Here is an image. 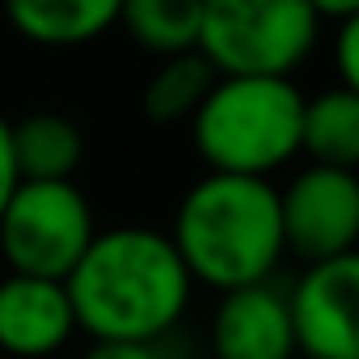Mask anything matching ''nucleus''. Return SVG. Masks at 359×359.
<instances>
[{
	"instance_id": "obj_1",
	"label": "nucleus",
	"mask_w": 359,
	"mask_h": 359,
	"mask_svg": "<svg viewBox=\"0 0 359 359\" xmlns=\"http://www.w3.org/2000/svg\"><path fill=\"white\" fill-rule=\"evenodd\" d=\"M191 287L169 233L144 224L97 233L64 279L76 330L93 342H156L187 313Z\"/></svg>"
},
{
	"instance_id": "obj_17",
	"label": "nucleus",
	"mask_w": 359,
	"mask_h": 359,
	"mask_svg": "<svg viewBox=\"0 0 359 359\" xmlns=\"http://www.w3.org/2000/svg\"><path fill=\"white\" fill-rule=\"evenodd\" d=\"M18 191V165H13V144H9V118L0 114V208Z\"/></svg>"
},
{
	"instance_id": "obj_2",
	"label": "nucleus",
	"mask_w": 359,
	"mask_h": 359,
	"mask_svg": "<svg viewBox=\"0 0 359 359\" xmlns=\"http://www.w3.org/2000/svg\"><path fill=\"white\" fill-rule=\"evenodd\" d=\"M169 241L191 283H208L220 296L271 283L283 258L279 187L266 177L203 173L177 203Z\"/></svg>"
},
{
	"instance_id": "obj_12",
	"label": "nucleus",
	"mask_w": 359,
	"mask_h": 359,
	"mask_svg": "<svg viewBox=\"0 0 359 359\" xmlns=\"http://www.w3.org/2000/svg\"><path fill=\"white\" fill-rule=\"evenodd\" d=\"M300 152L309 165L351 169L359 165V93L355 89H321L300 106Z\"/></svg>"
},
{
	"instance_id": "obj_15",
	"label": "nucleus",
	"mask_w": 359,
	"mask_h": 359,
	"mask_svg": "<svg viewBox=\"0 0 359 359\" xmlns=\"http://www.w3.org/2000/svg\"><path fill=\"white\" fill-rule=\"evenodd\" d=\"M334 60H338V85L359 93V18L334 22Z\"/></svg>"
},
{
	"instance_id": "obj_3",
	"label": "nucleus",
	"mask_w": 359,
	"mask_h": 359,
	"mask_svg": "<svg viewBox=\"0 0 359 359\" xmlns=\"http://www.w3.org/2000/svg\"><path fill=\"white\" fill-rule=\"evenodd\" d=\"M300 106L304 93L292 81L216 76L212 93L191 118L195 152L208 173L266 177L300 156Z\"/></svg>"
},
{
	"instance_id": "obj_13",
	"label": "nucleus",
	"mask_w": 359,
	"mask_h": 359,
	"mask_svg": "<svg viewBox=\"0 0 359 359\" xmlns=\"http://www.w3.org/2000/svg\"><path fill=\"white\" fill-rule=\"evenodd\" d=\"M118 22L144 51L173 60L199 47L203 0H127L118 5Z\"/></svg>"
},
{
	"instance_id": "obj_16",
	"label": "nucleus",
	"mask_w": 359,
	"mask_h": 359,
	"mask_svg": "<svg viewBox=\"0 0 359 359\" xmlns=\"http://www.w3.org/2000/svg\"><path fill=\"white\" fill-rule=\"evenodd\" d=\"M85 359H165L156 342H93Z\"/></svg>"
},
{
	"instance_id": "obj_8",
	"label": "nucleus",
	"mask_w": 359,
	"mask_h": 359,
	"mask_svg": "<svg viewBox=\"0 0 359 359\" xmlns=\"http://www.w3.org/2000/svg\"><path fill=\"white\" fill-rule=\"evenodd\" d=\"M208 338L216 359H296L287 292H279L275 283L224 292L212 313Z\"/></svg>"
},
{
	"instance_id": "obj_5",
	"label": "nucleus",
	"mask_w": 359,
	"mask_h": 359,
	"mask_svg": "<svg viewBox=\"0 0 359 359\" xmlns=\"http://www.w3.org/2000/svg\"><path fill=\"white\" fill-rule=\"evenodd\" d=\"M93 237V208L76 182H18L0 208V254L9 275L64 283Z\"/></svg>"
},
{
	"instance_id": "obj_14",
	"label": "nucleus",
	"mask_w": 359,
	"mask_h": 359,
	"mask_svg": "<svg viewBox=\"0 0 359 359\" xmlns=\"http://www.w3.org/2000/svg\"><path fill=\"white\" fill-rule=\"evenodd\" d=\"M212 85H216V72L199 51L173 55L144 85V97H140L144 118L148 123H191L195 110L203 106V97L212 93Z\"/></svg>"
},
{
	"instance_id": "obj_4",
	"label": "nucleus",
	"mask_w": 359,
	"mask_h": 359,
	"mask_svg": "<svg viewBox=\"0 0 359 359\" xmlns=\"http://www.w3.org/2000/svg\"><path fill=\"white\" fill-rule=\"evenodd\" d=\"M321 18L309 0H203L199 55L216 76L292 81L317 43Z\"/></svg>"
},
{
	"instance_id": "obj_7",
	"label": "nucleus",
	"mask_w": 359,
	"mask_h": 359,
	"mask_svg": "<svg viewBox=\"0 0 359 359\" xmlns=\"http://www.w3.org/2000/svg\"><path fill=\"white\" fill-rule=\"evenodd\" d=\"M300 359H359V258L313 262L287 292Z\"/></svg>"
},
{
	"instance_id": "obj_9",
	"label": "nucleus",
	"mask_w": 359,
	"mask_h": 359,
	"mask_svg": "<svg viewBox=\"0 0 359 359\" xmlns=\"http://www.w3.org/2000/svg\"><path fill=\"white\" fill-rule=\"evenodd\" d=\"M76 334V317L64 283L5 275L0 279V351L18 359L55 355Z\"/></svg>"
},
{
	"instance_id": "obj_11",
	"label": "nucleus",
	"mask_w": 359,
	"mask_h": 359,
	"mask_svg": "<svg viewBox=\"0 0 359 359\" xmlns=\"http://www.w3.org/2000/svg\"><path fill=\"white\" fill-rule=\"evenodd\" d=\"M9 22L26 43L81 47L118 26V0H13Z\"/></svg>"
},
{
	"instance_id": "obj_10",
	"label": "nucleus",
	"mask_w": 359,
	"mask_h": 359,
	"mask_svg": "<svg viewBox=\"0 0 359 359\" xmlns=\"http://www.w3.org/2000/svg\"><path fill=\"white\" fill-rule=\"evenodd\" d=\"M18 182H72L85 161V135L72 118L39 110L22 123H9Z\"/></svg>"
},
{
	"instance_id": "obj_6",
	"label": "nucleus",
	"mask_w": 359,
	"mask_h": 359,
	"mask_svg": "<svg viewBox=\"0 0 359 359\" xmlns=\"http://www.w3.org/2000/svg\"><path fill=\"white\" fill-rule=\"evenodd\" d=\"M279 229L283 254H296L304 266L351 258L359 237V177L351 169L304 165L279 191Z\"/></svg>"
}]
</instances>
